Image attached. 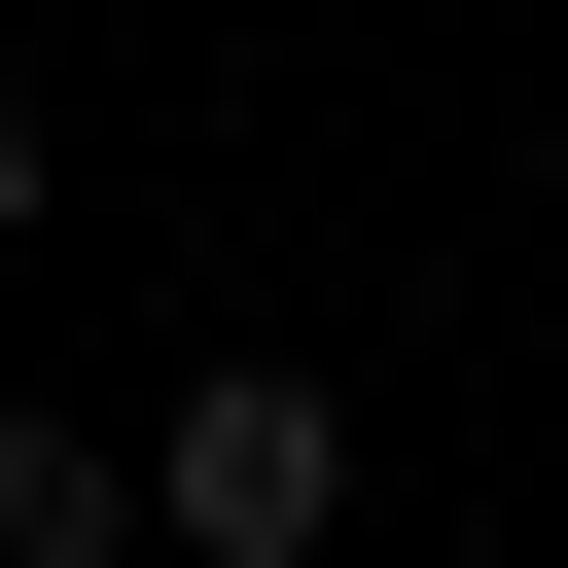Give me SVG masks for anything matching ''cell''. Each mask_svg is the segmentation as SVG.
I'll return each instance as SVG.
<instances>
[{
  "instance_id": "3957f363",
  "label": "cell",
  "mask_w": 568,
  "mask_h": 568,
  "mask_svg": "<svg viewBox=\"0 0 568 568\" xmlns=\"http://www.w3.org/2000/svg\"><path fill=\"white\" fill-rule=\"evenodd\" d=\"M0 248H36V106H0Z\"/></svg>"
},
{
  "instance_id": "6da1fadb",
  "label": "cell",
  "mask_w": 568,
  "mask_h": 568,
  "mask_svg": "<svg viewBox=\"0 0 568 568\" xmlns=\"http://www.w3.org/2000/svg\"><path fill=\"white\" fill-rule=\"evenodd\" d=\"M142 532H178V568H320V532H355V390H320V355H213V390L142 426Z\"/></svg>"
},
{
  "instance_id": "7a4b0ae2",
  "label": "cell",
  "mask_w": 568,
  "mask_h": 568,
  "mask_svg": "<svg viewBox=\"0 0 568 568\" xmlns=\"http://www.w3.org/2000/svg\"><path fill=\"white\" fill-rule=\"evenodd\" d=\"M0 568H142V462H106V426H36V390H0Z\"/></svg>"
}]
</instances>
